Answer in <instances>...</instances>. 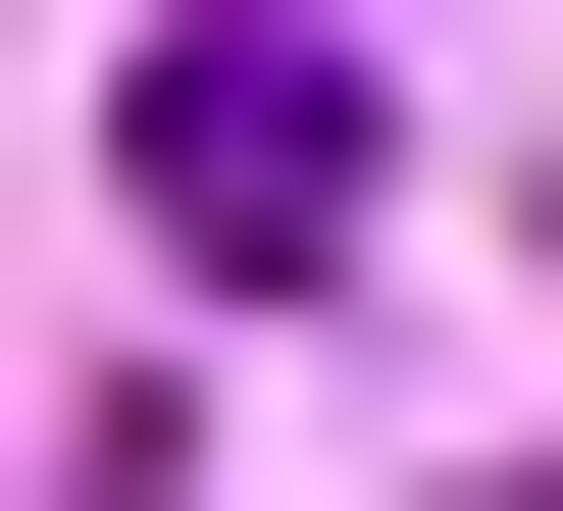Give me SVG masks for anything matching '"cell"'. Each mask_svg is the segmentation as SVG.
Listing matches in <instances>:
<instances>
[{"label": "cell", "mask_w": 563, "mask_h": 511, "mask_svg": "<svg viewBox=\"0 0 563 511\" xmlns=\"http://www.w3.org/2000/svg\"><path fill=\"white\" fill-rule=\"evenodd\" d=\"M154 256H206V307L358 256V0H154Z\"/></svg>", "instance_id": "obj_1"}]
</instances>
